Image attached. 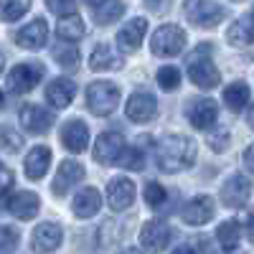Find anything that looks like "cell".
Returning a JSON list of instances; mask_svg holds the SVG:
<instances>
[{
    "mask_svg": "<svg viewBox=\"0 0 254 254\" xmlns=\"http://www.w3.org/2000/svg\"><path fill=\"white\" fill-rule=\"evenodd\" d=\"M155 158L160 171L165 173H181L188 171L196 163V142L186 135H165L155 147Z\"/></svg>",
    "mask_w": 254,
    "mask_h": 254,
    "instance_id": "obj_1",
    "label": "cell"
},
{
    "mask_svg": "<svg viewBox=\"0 0 254 254\" xmlns=\"http://www.w3.org/2000/svg\"><path fill=\"white\" fill-rule=\"evenodd\" d=\"M188 76L190 81L196 84V87L201 89H214L219 87V81H221V74L216 69V64L211 61V44H201L193 56L188 59Z\"/></svg>",
    "mask_w": 254,
    "mask_h": 254,
    "instance_id": "obj_2",
    "label": "cell"
},
{
    "mask_svg": "<svg viewBox=\"0 0 254 254\" xmlns=\"http://www.w3.org/2000/svg\"><path fill=\"white\" fill-rule=\"evenodd\" d=\"M117 104H120V87H117L115 81L99 79V81H92L89 87H87V107L97 117L115 115Z\"/></svg>",
    "mask_w": 254,
    "mask_h": 254,
    "instance_id": "obj_3",
    "label": "cell"
},
{
    "mask_svg": "<svg viewBox=\"0 0 254 254\" xmlns=\"http://www.w3.org/2000/svg\"><path fill=\"white\" fill-rule=\"evenodd\" d=\"M183 13L188 18V23H193L198 28H214L226 15V10L221 5H216L214 0H186Z\"/></svg>",
    "mask_w": 254,
    "mask_h": 254,
    "instance_id": "obj_4",
    "label": "cell"
},
{
    "mask_svg": "<svg viewBox=\"0 0 254 254\" xmlns=\"http://www.w3.org/2000/svg\"><path fill=\"white\" fill-rule=\"evenodd\" d=\"M150 49L155 56H181L186 49V31L173 23L160 26L150 38Z\"/></svg>",
    "mask_w": 254,
    "mask_h": 254,
    "instance_id": "obj_5",
    "label": "cell"
},
{
    "mask_svg": "<svg viewBox=\"0 0 254 254\" xmlns=\"http://www.w3.org/2000/svg\"><path fill=\"white\" fill-rule=\"evenodd\" d=\"M171 237H173V231L171 226H168L165 221H147L142 229H140V244L145 252H150V254H160L168 244H171Z\"/></svg>",
    "mask_w": 254,
    "mask_h": 254,
    "instance_id": "obj_6",
    "label": "cell"
},
{
    "mask_svg": "<svg viewBox=\"0 0 254 254\" xmlns=\"http://www.w3.org/2000/svg\"><path fill=\"white\" fill-rule=\"evenodd\" d=\"M125 112H127V120L130 122H137V125L153 122L158 115V99L150 92H135L130 97V102H127Z\"/></svg>",
    "mask_w": 254,
    "mask_h": 254,
    "instance_id": "obj_7",
    "label": "cell"
},
{
    "mask_svg": "<svg viewBox=\"0 0 254 254\" xmlns=\"http://www.w3.org/2000/svg\"><path fill=\"white\" fill-rule=\"evenodd\" d=\"M41 76H44V66H41V64L38 66L36 64H18V66L10 71V76H8V87L15 94H26L41 81Z\"/></svg>",
    "mask_w": 254,
    "mask_h": 254,
    "instance_id": "obj_8",
    "label": "cell"
},
{
    "mask_svg": "<svg viewBox=\"0 0 254 254\" xmlns=\"http://www.w3.org/2000/svg\"><path fill=\"white\" fill-rule=\"evenodd\" d=\"M122 150H125V140L120 132H102L94 145V160L99 165H112L120 160Z\"/></svg>",
    "mask_w": 254,
    "mask_h": 254,
    "instance_id": "obj_9",
    "label": "cell"
},
{
    "mask_svg": "<svg viewBox=\"0 0 254 254\" xmlns=\"http://www.w3.org/2000/svg\"><path fill=\"white\" fill-rule=\"evenodd\" d=\"M145 31H147V20L145 18H132V20H127V23L120 28L117 33V46L122 54H135L142 44V38H145Z\"/></svg>",
    "mask_w": 254,
    "mask_h": 254,
    "instance_id": "obj_10",
    "label": "cell"
},
{
    "mask_svg": "<svg viewBox=\"0 0 254 254\" xmlns=\"http://www.w3.org/2000/svg\"><path fill=\"white\" fill-rule=\"evenodd\" d=\"M46 41H49V26H46V20H44V18L31 20L28 26H23V28L15 33V44H18V46H23V49H31V51L44 49V46H46Z\"/></svg>",
    "mask_w": 254,
    "mask_h": 254,
    "instance_id": "obj_11",
    "label": "cell"
},
{
    "mask_svg": "<svg viewBox=\"0 0 254 254\" xmlns=\"http://www.w3.org/2000/svg\"><path fill=\"white\" fill-rule=\"evenodd\" d=\"M135 183L130 178H115L107 186V201L112 211H125L135 203Z\"/></svg>",
    "mask_w": 254,
    "mask_h": 254,
    "instance_id": "obj_12",
    "label": "cell"
},
{
    "mask_svg": "<svg viewBox=\"0 0 254 254\" xmlns=\"http://www.w3.org/2000/svg\"><path fill=\"white\" fill-rule=\"evenodd\" d=\"M3 203H5V208L10 211L13 216L23 219V221L33 219V216L38 214V208H41L38 196H36V193H31V190H18V193H13V196L3 198Z\"/></svg>",
    "mask_w": 254,
    "mask_h": 254,
    "instance_id": "obj_13",
    "label": "cell"
},
{
    "mask_svg": "<svg viewBox=\"0 0 254 254\" xmlns=\"http://www.w3.org/2000/svg\"><path fill=\"white\" fill-rule=\"evenodd\" d=\"M252 193V183L247 176H231L224 186H221V203L229 206V208H237V206H244L247 198Z\"/></svg>",
    "mask_w": 254,
    "mask_h": 254,
    "instance_id": "obj_14",
    "label": "cell"
},
{
    "mask_svg": "<svg viewBox=\"0 0 254 254\" xmlns=\"http://www.w3.org/2000/svg\"><path fill=\"white\" fill-rule=\"evenodd\" d=\"M61 142L69 153H84L89 145V127L81 120H69L61 127Z\"/></svg>",
    "mask_w": 254,
    "mask_h": 254,
    "instance_id": "obj_15",
    "label": "cell"
},
{
    "mask_svg": "<svg viewBox=\"0 0 254 254\" xmlns=\"http://www.w3.org/2000/svg\"><path fill=\"white\" fill-rule=\"evenodd\" d=\"M214 219V198L211 196H196L183 206V221L190 226H203Z\"/></svg>",
    "mask_w": 254,
    "mask_h": 254,
    "instance_id": "obj_16",
    "label": "cell"
},
{
    "mask_svg": "<svg viewBox=\"0 0 254 254\" xmlns=\"http://www.w3.org/2000/svg\"><path fill=\"white\" fill-rule=\"evenodd\" d=\"M188 120L196 130H208V127H214L216 120H219V104L214 99L203 97V99L193 102V107L188 110Z\"/></svg>",
    "mask_w": 254,
    "mask_h": 254,
    "instance_id": "obj_17",
    "label": "cell"
},
{
    "mask_svg": "<svg viewBox=\"0 0 254 254\" xmlns=\"http://www.w3.org/2000/svg\"><path fill=\"white\" fill-rule=\"evenodd\" d=\"M61 239H64L61 226H56V224H51V221L38 224V226L33 229V249H36L38 254H51L54 249H59Z\"/></svg>",
    "mask_w": 254,
    "mask_h": 254,
    "instance_id": "obj_18",
    "label": "cell"
},
{
    "mask_svg": "<svg viewBox=\"0 0 254 254\" xmlns=\"http://www.w3.org/2000/svg\"><path fill=\"white\" fill-rule=\"evenodd\" d=\"M20 125H23L28 132L41 135L54 125V115L46 107H41V104H26V107L20 110Z\"/></svg>",
    "mask_w": 254,
    "mask_h": 254,
    "instance_id": "obj_19",
    "label": "cell"
},
{
    "mask_svg": "<svg viewBox=\"0 0 254 254\" xmlns=\"http://www.w3.org/2000/svg\"><path fill=\"white\" fill-rule=\"evenodd\" d=\"M84 178V168L81 163L76 160H64L59 165V173L54 178V193L56 196H64V193H69V190Z\"/></svg>",
    "mask_w": 254,
    "mask_h": 254,
    "instance_id": "obj_20",
    "label": "cell"
},
{
    "mask_svg": "<svg viewBox=\"0 0 254 254\" xmlns=\"http://www.w3.org/2000/svg\"><path fill=\"white\" fill-rule=\"evenodd\" d=\"M76 97V84L66 76H59L54 79L49 87H46V99L54 104L56 110H64V107H69V104L74 102Z\"/></svg>",
    "mask_w": 254,
    "mask_h": 254,
    "instance_id": "obj_21",
    "label": "cell"
},
{
    "mask_svg": "<svg viewBox=\"0 0 254 254\" xmlns=\"http://www.w3.org/2000/svg\"><path fill=\"white\" fill-rule=\"evenodd\" d=\"M49 165H51V150L46 145H36L33 150L26 155V163H23L26 176L31 181H41V178H44L46 171H49Z\"/></svg>",
    "mask_w": 254,
    "mask_h": 254,
    "instance_id": "obj_22",
    "label": "cell"
},
{
    "mask_svg": "<svg viewBox=\"0 0 254 254\" xmlns=\"http://www.w3.org/2000/svg\"><path fill=\"white\" fill-rule=\"evenodd\" d=\"M71 208H74V214H76L79 219H92L97 211L102 208V196H99V190H97V188H81L79 193L74 196Z\"/></svg>",
    "mask_w": 254,
    "mask_h": 254,
    "instance_id": "obj_23",
    "label": "cell"
},
{
    "mask_svg": "<svg viewBox=\"0 0 254 254\" xmlns=\"http://www.w3.org/2000/svg\"><path fill=\"white\" fill-rule=\"evenodd\" d=\"M125 13V3L122 0H99L92 10V18L97 26H112L115 20H120Z\"/></svg>",
    "mask_w": 254,
    "mask_h": 254,
    "instance_id": "obj_24",
    "label": "cell"
},
{
    "mask_svg": "<svg viewBox=\"0 0 254 254\" xmlns=\"http://www.w3.org/2000/svg\"><path fill=\"white\" fill-rule=\"evenodd\" d=\"M87 33L84 28V20L79 15H66V18H59V26H56V36L66 44H76V41Z\"/></svg>",
    "mask_w": 254,
    "mask_h": 254,
    "instance_id": "obj_25",
    "label": "cell"
},
{
    "mask_svg": "<svg viewBox=\"0 0 254 254\" xmlns=\"http://www.w3.org/2000/svg\"><path fill=\"white\" fill-rule=\"evenodd\" d=\"M89 66L94 71H107V69H120L122 61L117 54H112V49L107 44H99V46H94V51L89 56Z\"/></svg>",
    "mask_w": 254,
    "mask_h": 254,
    "instance_id": "obj_26",
    "label": "cell"
},
{
    "mask_svg": "<svg viewBox=\"0 0 254 254\" xmlns=\"http://www.w3.org/2000/svg\"><path fill=\"white\" fill-rule=\"evenodd\" d=\"M224 102H226V107H229L231 112H242L244 104L249 102V87H247L244 81L229 84V87L224 89Z\"/></svg>",
    "mask_w": 254,
    "mask_h": 254,
    "instance_id": "obj_27",
    "label": "cell"
},
{
    "mask_svg": "<svg viewBox=\"0 0 254 254\" xmlns=\"http://www.w3.org/2000/svg\"><path fill=\"white\" fill-rule=\"evenodd\" d=\"M226 38H229L231 46H249V44H254V36H252V28H249L247 15L239 18V20H234V23L229 26Z\"/></svg>",
    "mask_w": 254,
    "mask_h": 254,
    "instance_id": "obj_28",
    "label": "cell"
},
{
    "mask_svg": "<svg viewBox=\"0 0 254 254\" xmlns=\"http://www.w3.org/2000/svg\"><path fill=\"white\" fill-rule=\"evenodd\" d=\"M216 239L224 249H234L239 242H242V226L237 221H224L219 229H216Z\"/></svg>",
    "mask_w": 254,
    "mask_h": 254,
    "instance_id": "obj_29",
    "label": "cell"
},
{
    "mask_svg": "<svg viewBox=\"0 0 254 254\" xmlns=\"http://www.w3.org/2000/svg\"><path fill=\"white\" fill-rule=\"evenodd\" d=\"M31 8V0H3V20L13 23V20L23 18Z\"/></svg>",
    "mask_w": 254,
    "mask_h": 254,
    "instance_id": "obj_30",
    "label": "cell"
},
{
    "mask_svg": "<svg viewBox=\"0 0 254 254\" xmlns=\"http://www.w3.org/2000/svg\"><path fill=\"white\" fill-rule=\"evenodd\" d=\"M117 165L125 168V171H140V168L145 165V158H142V153L137 150V147H125Z\"/></svg>",
    "mask_w": 254,
    "mask_h": 254,
    "instance_id": "obj_31",
    "label": "cell"
},
{
    "mask_svg": "<svg viewBox=\"0 0 254 254\" xmlns=\"http://www.w3.org/2000/svg\"><path fill=\"white\" fill-rule=\"evenodd\" d=\"M145 203L150 206V208H160L165 203V188L160 183H147L145 186Z\"/></svg>",
    "mask_w": 254,
    "mask_h": 254,
    "instance_id": "obj_32",
    "label": "cell"
},
{
    "mask_svg": "<svg viewBox=\"0 0 254 254\" xmlns=\"http://www.w3.org/2000/svg\"><path fill=\"white\" fill-rule=\"evenodd\" d=\"M158 84H160L163 89H168V92L176 89L178 84H181V71H178L176 66H163V69L158 71Z\"/></svg>",
    "mask_w": 254,
    "mask_h": 254,
    "instance_id": "obj_33",
    "label": "cell"
},
{
    "mask_svg": "<svg viewBox=\"0 0 254 254\" xmlns=\"http://www.w3.org/2000/svg\"><path fill=\"white\" fill-rule=\"evenodd\" d=\"M46 5H49V10L56 13L59 18L76 15V0H46Z\"/></svg>",
    "mask_w": 254,
    "mask_h": 254,
    "instance_id": "obj_34",
    "label": "cell"
},
{
    "mask_svg": "<svg viewBox=\"0 0 254 254\" xmlns=\"http://www.w3.org/2000/svg\"><path fill=\"white\" fill-rule=\"evenodd\" d=\"M54 59L61 64V66H74L79 61V51L74 46H56L54 49Z\"/></svg>",
    "mask_w": 254,
    "mask_h": 254,
    "instance_id": "obj_35",
    "label": "cell"
},
{
    "mask_svg": "<svg viewBox=\"0 0 254 254\" xmlns=\"http://www.w3.org/2000/svg\"><path fill=\"white\" fill-rule=\"evenodd\" d=\"M206 142L211 145V150H216V153L226 150L229 147V130H214L211 135H206Z\"/></svg>",
    "mask_w": 254,
    "mask_h": 254,
    "instance_id": "obj_36",
    "label": "cell"
},
{
    "mask_svg": "<svg viewBox=\"0 0 254 254\" xmlns=\"http://www.w3.org/2000/svg\"><path fill=\"white\" fill-rule=\"evenodd\" d=\"M18 234H15V229L13 226H3V249H0V254H13L15 252V247H18Z\"/></svg>",
    "mask_w": 254,
    "mask_h": 254,
    "instance_id": "obj_37",
    "label": "cell"
},
{
    "mask_svg": "<svg viewBox=\"0 0 254 254\" xmlns=\"http://www.w3.org/2000/svg\"><path fill=\"white\" fill-rule=\"evenodd\" d=\"M3 145L8 147V150H20L23 137H20L15 130H10V127H3Z\"/></svg>",
    "mask_w": 254,
    "mask_h": 254,
    "instance_id": "obj_38",
    "label": "cell"
},
{
    "mask_svg": "<svg viewBox=\"0 0 254 254\" xmlns=\"http://www.w3.org/2000/svg\"><path fill=\"white\" fill-rule=\"evenodd\" d=\"M142 3L150 8V10H155V13H163V10L168 8V3H171V0H142Z\"/></svg>",
    "mask_w": 254,
    "mask_h": 254,
    "instance_id": "obj_39",
    "label": "cell"
},
{
    "mask_svg": "<svg viewBox=\"0 0 254 254\" xmlns=\"http://www.w3.org/2000/svg\"><path fill=\"white\" fill-rule=\"evenodd\" d=\"M10 183H13V176H10V171H8V168H3V198H8Z\"/></svg>",
    "mask_w": 254,
    "mask_h": 254,
    "instance_id": "obj_40",
    "label": "cell"
},
{
    "mask_svg": "<svg viewBox=\"0 0 254 254\" xmlns=\"http://www.w3.org/2000/svg\"><path fill=\"white\" fill-rule=\"evenodd\" d=\"M244 165L254 173V145H249V147H247V153H244Z\"/></svg>",
    "mask_w": 254,
    "mask_h": 254,
    "instance_id": "obj_41",
    "label": "cell"
},
{
    "mask_svg": "<svg viewBox=\"0 0 254 254\" xmlns=\"http://www.w3.org/2000/svg\"><path fill=\"white\" fill-rule=\"evenodd\" d=\"M247 237H249V242L254 244V214H252L249 221H247Z\"/></svg>",
    "mask_w": 254,
    "mask_h": 254,
    "instance_id": "obj_42",
    "label": "cell"
},
{
    "mask_svg": "<svg viewBox=\"0 0 254 254\" xmlns=\"http://www.w3.org/2000/svg\"><path fill=\"white\" fill-rule=\"evenodd\" d=\"M173 254H196V252H193V249H190L188 244H183V247H178V249H176Z\"/></svg>",
    "mask_w": 254,
    "mask_h": 254,
    "instance_id": "obj_43",
    "label": "cell"
},
{
    "mask_svg": "<svg viewBox=\"0 0 254 254\" xmlns=\"http://www.w3.org/2000/svg\"><path fill=\"white\" fill-rule=\"evenodd\" d=\"M247 20H249V28H252V36H254V10L247 15Z\"/></svg>",
    "mask_w": 254,
    "mask_h": 254,
    "instance_id": "obj_44",
    "label": "cell"
},
{
    "mask_svg": "<svg viewBox=\"0 0 254 254\" xmlns=\"http://www.w3.org/2000/svg\"><path fill=\"white\" fill-rule=\"evenodd\" d=\"M247 117H249V127H252V130H254V107L249 110V115H247Z\"/></svg>",
    "mask_w": 254,
    "mask_h": 254,
    "instance_id": "obj_45",
    "label": "cell"
},
{
    "mask_svg": "<svg viewBox=\"0 0 254 254\" xmlns=\"http://www.w3.org/2000/svg\"><path fill=\"white\" fill-rule=\"evenodd\" d=\"M122 254H140V252H135V249H127V252H122Z\"/></svg>",
    "mask_w": 254,
    "mask_h": 254,
    "instance_id": "obj_46",
    "label": "cell"
},
{
    "mask_svg": "<svg viewBox=\"0 0 254 254\" xmlns=\"http://www.w3.org/2000/svg\"><path fill=\"white\" fill-rule=\"evenodd\" d=\"M84 3H99V0H84Z\"/></svg>",
    "mask_w": 254,
    "mask_h": 254,
    "instance_id": "obj_47",
    "label": "cell"
},
{
    "mask_svg": "<svg viewBox=\"0 0 254 254\" xmlns=\"http://www.w3.org/2000/svg\"><path fill=\"white\" fill-rule=\"evenodd\" d=\"M231 254H239V252H231Z\"/></svg>",
    "mask_w": 254,
    "mask_h": 254,
    "instance_id": "obj_48",
    "label": "cell"
}]
</instances>
